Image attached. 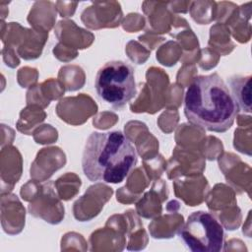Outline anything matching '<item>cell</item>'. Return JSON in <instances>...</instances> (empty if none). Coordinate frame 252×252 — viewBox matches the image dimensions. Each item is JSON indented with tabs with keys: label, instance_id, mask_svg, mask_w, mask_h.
Wrapping results in <instances>:
<instances>
[{
	"label": "cell",
	"instance_id": "cell-1",
	"mask_svg": "<svg viewBox=\"0 0 252 252\" xmlns=\"http://www.w3.org/2000/svg\"><path fill=\"white\" fill-rule=\"evenodd\" d=\"M238 112L235 98L218 73L195 77L186 90L184 114L199 128L223 133L233 125Z\"/></svg>",
	"mask_w": 252,
	"mask_h": 252
},
{
	"label": "cell",
	"instance_id": "cell-2",
	"mask_svg": "<svg viewBox=\"0 0 252 252\" xmlns=\"http://www.w3.org/2000/svg\"><path fill=\"white\" fill-rule=\"evenodd\" d=\"M137 162L136 149L121 131L93 132L86 141L82 168L93 182L120 183Z\"/></svg>",
	"mask_w": 252,
	"mask_h": 252
},
{
	"label": "cell",
	"instance_id": "cell-3",
	"mask_svg": "<svg viewBox=\"0 0 252 252\" xmlns=\"http://www.w3.org/2000/svg\"><path fill=\"white\" fill-rule=\"evenodd\" d=\"M97 96L113 108L125 106L137 94L133 67L121 60L106 62L95 75Z\"/></svg>",
	"mask_w": 252,
	"mask_h": 252
},
{
	"label": "cell",
	"instance_id": "cell-4",
	"mask_svg": "<svg viewBox=\"0 0 252 252\" xmlns=\"http://www.w3.org/2000/svg\"><path fill=\"white\" fill-rule=\"evenodd\" d=\"M179 238L193 252H220L224 246L222 224L211 213L197 211L189 215L178 230Z\"/></svg>",
	"mask_w": 252,
	"mask_h": 252
},
{
	"label": "cell",
	"instance_id": "cell-5",
	"mask_svg": "<svg viewBox=\"0 0 252 252\" xmlns=\"http://www.w3.org/2000/svg\"><path fill=\"white\" fill-rule=\"evenodd\" d=\"M229 90L235 98L239 111L251 112V76H234L228 80Z\"/></svg>",
	"mask_w": 252,
	"mask_h": 252
}]
</instances>
